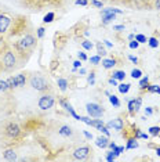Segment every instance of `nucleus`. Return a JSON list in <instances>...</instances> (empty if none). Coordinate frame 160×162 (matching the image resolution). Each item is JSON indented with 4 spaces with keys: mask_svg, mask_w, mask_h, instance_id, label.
Segmentation results:
<instances>
[{
    "mask_svg": "<svg viewBox=\"0 0 160 162\" xmlns=\"http://www.w3.org/2000/svg\"><path fill=\"white\" fill-rule=\"evenodd\" d=\"M18 55L17 53H14L13 50H7V51H4L3 54V58H2V65H3V68L6 69V71H14V69H17L18 67H20V64H18Z\"/></svg>",
    "mask_w": 160,
    "mask_h": 162,
    "instance_id": "1",
    "label": "nucleus"
},
{
    "mask_svg": "<svg viewBox=\"0 0 160 162\" xmlns=\"http://www.w3.org/2000/svg\"><path fill=\"white\" fill-rule=\"evenodd\" d=\"M29 85L38 92H47L50 89V83L46 79L44 76H41L40 73H33L29 78Z\"/></svg>",
    "mask_w": 160,
    "mask_h": 162,
    "instance_id": "2",
    "label": "nucleus"
},
{
    "mask_svg": "<svg viewBox=\"0 0 160 162\" xmlns=\"http://www.w3.org/2000/svg\"><path fill=\"white\" fill-rule=\"evenodd\" d=\"M36 43H38V42H36V38H35L33 35H25L24 38L18 42L17 48L21 53H25V51H28V50H32V48L36 46Z\"/></svg>",
    "mask_w": 160,
    "mask_h": 162,
    "instance_id": "3",
    "label": "nucleus"
},
{
    "mask_svg": "<svg viewBox=\"0 0 160 162\" xmlns=\"http://www.w3.org/2000/svg\"><path fill=\"white\" fill-rule=\"evenodd\" d=\"M86 110H87L89 117H91V118H102V115L105 114L104 107H101L97 103H87L86 104Z\"/></svg>",
    "mask_w": 160,
    "mask_h": 162,
    "instance_id": "4",
    "label": "nucleus"
},
{
    "mask_svg": "<svg viewBox=\"0 0 160 162\" xmlns=\"http://www.w3.org/2000/svg\"><path fill=\"white\" fill-rule=\"evenodd\" d=\"M54 103H55V98H54V96L53 94H43V96L39 98V108L40 110H43V111H47V110H50V108H53L54 107Z\"/></svg>",
    "mask_w": 160,
    "mask_h": 162,
    "instance_id": "5",
    "label": "nucleus"
},
{
    "mask_svg": "<svg viewBox=\"0 0 160 162\" xmlns=\"http://www.w3.org/2000/svg\"><path fill=\"white\" fill-rule=\"evenodd\" d=\"M91 148L87 147V145H83V147H79L73 151V158L79 159V161H83V159H87L90 155H91Z\"/></svg>",
    "mask_w": 160,
    "mask_h": 162,
    "instance_id": "6",
    "label": "nucleus"
},
{
    "mask_svg": "<svg viewBox=\"0 0 160 162\" xmlns=\"http://www.w3.org/2000/svg\"><path fill=\"white\" fill-rule=\"evenodd\" d=\"M4 132H6V135L8 136L10 139H17L18 136L21 135V128L18 126L17 123H14V122H10V123H7L6 129H4Z\"/></svg>",
    "mask_w": 160,
    "mask_h": 162,
    "instance_id": "7",
    "label": "nucleus"
},
{
    "mask_svg": "<svg viewBox=\"0 0 160 162\" xmlns=\"http://www.w3.org/2000/svg\"><path fill=\"white\" fill-rule=\"evenodd\" d=\"M10 24H11V18L4 15V14H0V33H6Z\"/></svg>",
    "mask_w": 160,
    "mask_h": 162,
    "instance_id": "8",
    "label": "nucleus"
},
{
    "mask_svg": "<svg viewBox=\"0 0 160 162\" xmlns=\"http://www.w3.org/2000/svg\"><path fill=\"white\" fill-rule=\"evenodd\" d=\"M106 126H108V128H113V130H116V132H120V130H123V126H124V123H123V119H120V118H116V119L110 121L109 123H106Z\"/></svg>",
    "mask_w": 160,
    "mask_h": 162,
    "instance_id": "9",
    "label": "nucleus"
},
{
    "mask_svg": "<svg viewBox=\"0 0 160 162\" xmlns=\"http://www.w3.org/2000/svg\"><path fill=\"white\" fill-rule=\"evenodd\" d=\"M59 103H61V105H62V107H64L65 110L68 111L69 114H71L72 117L75 118V119H77V121H80V117H79V115L76 114V112H75V110H73V107H72V105L68 103V101H66V100H61V101H59Z\"/></svg>",
    "mask_w": 160,
    "mask_h": 162,
    "instance_id": "10",
    "label": "nucleus"
},
{
    "mask_svg": "<svg viewBox=\"0 0 160 162\" xmlns=\"http://www.w3.org/2000/svg\"><path fill=\"white\" fill-rule=\"evenodd\" d=\"M58 133L61 136H64V137H71V136H73V129L71 126H68V125H64V126L59 128Z\"/></svg>",
    "mask_w": 160,
    "mask_h": 162,
    "instance_id": "11",
    "label": "nucleus"
},
{
    "mask_svg": "<svg viewBox=\"0 0 160 162\" xmlns=\"http://www.w3.org/2000/svg\"><path fill=\"white\" fill-rule=\"evenodd\" d=\"M14 80L17 83V87H24L26 85V76L25 73H18V75L14 76Z\"/></svg>",
    "mask_w": 160,
    "mask_h": 162,
    "instance_id": "12",
    "label": "nucleus"
},
{
    "mask_svg": "<svg viewBox=\"0 0 160 162\" xmlns=\"http://www.w3.org/2000/svg\"><path fill=\"white\" fill-rule=\"evenodd\" d=\"M3 158L6 159V161H15V159H17V152L11 148L6 150V151H3Z\"/></svg>",
    "mask_w": 160,
    "mask_h": 162,
    "instance_id": "13",
    "label": "nucleus"
},
{
    "mask_svg": "<svg viewBox=\"0 0 160 162\" xmlns=\"http://www.w3.org/2000/svg\"><path fill=\"white\" fill-rule=\"evenodd\" d=\"M95 144L98 145L99 148H106L108 147V144H109V139H108V136H101V137H98L97 139V142H95Z\"/></svg>",
    "mask_w": 160,
    "mask_h": 162,
    "instance_id": "14",
    "label": "nucleus"
},
{
    "mask_svg": "<svg viewBox=\"0 0 160 162\" xmlns=\"http://www.w3.org/2000/svg\"><path fill=\"white\" fill-rule=\"evenodd\" d=\"M113 20H116V14H113V13L102 14V24H104V25L110 24V22H112Z\"/></svg>",
    "mask_w": 160,
    "mask_h": 162,
    "instance_id": "15",
    "label": "nucleus"
},
{
    "mask_svg": "<svg viewBox=\"0 0 160 162\" xmlns=\"http://www.w3.org/2000/svg\"><path fill=\"white\" fill-rule=\"evenodd\" d=\"M116 65V60L115 58H105L102 60V67L105 69H110Z\"/></svg>",
    "mask_w": 160,
    "mask_h": 162,
    "instance_id": "16",
    "label": "nucleus"
},
{
    "mask_svg": "<svg viewBox=\"0 0 160 162\" xmlns=\"http://www.w3.org/2000/svg\"><path fill=\"white\" fill-rule=\"evenodd\" d=\"M90 126H92V128H95V129H101L102 126H105V123H104L102 119H99V118H95V119H92L91 123H90Z\"/></svg>",
    "mask_w": 160,
    "mask_h": 162,
    "instance_id": "17",
    "label": "nucleus"
},
{
    "mask_svg": "<svg viewBox=\"0 0 160 162\" xmlns=\"http://www.w3.org/2000/svg\"><path fill=\"white\" fill-rule=\"evenodd\" d=\"M57 85H58V87H59L62 92H65V90H66V87H68V80L64 79V78H58Z\"/></svg>",
    "mask_w": 160,
    "mask_h": 162,
    "instance_id": "18",
    "label": "nucleus"
},
{
    "mask_svg": "<svg viewBox=\"0 0 160 162\" xmlns=\"http://www.w3.org/2000/svg\"><path fill=\"white\" fill-rule=\"evenodd\" d=\"M138 147V143H137V139H128V142H127V145L126 148L127 150H133V148H137Z\"/></svg>",
    "mask_w": 160,
    "mask_h": 162,
    "instance_id": "19",
    "label": "nucleus"
},
{
    "mask_svg": "<svg viewBox=\"0 0 160 162\" xmlns=\"http://www.w3.org/2000/svg\"><path fill=\"white\" fill-rule=\"evenodd\" d=\"M113 78L117 80H124V78H126V72L124 71H113Z\"/></svg>",
    "mask_w": 160,
    "mask_h": 162,
    "instance_id": "20",
    "label": "nucleus"
},
{
    "mask_svg": "<svg viewBox=\"0 0 160 162\" xmlns=\"http://www.w3.org/2000/svg\"><path fill=\"white\" fill-rule=\"evenodd\" d=\"M109 101H110V104H112L113 107H116V108L120 107V101H119V98H117L115 94H109Z\"/></svg>",
    "mask_w": 160,
    "mask_h": 162,
    "instance_id": "21",
    "label": "nucleus"
},
{
    "mask_svg": "<svg viewBox=\"0 0 160 162\" xmlns=\"http://www.w3.org/2000/svg\"><path fill=\"white\" fill-rule=\"evenodd\" d=\"M141 104H142V98L141 97H137V98H133V105H134V111H140Z\"/></svg>",
    "mask_w": 160,
    "mask_h": 162,
    "instance_id": "22",
    "label": "nucleus"
},
{
    "mask_svg": "<svg viewBox=\"0 0 160 162\" xmlns=\"http://www.w3.org/2000/svg\"><path fill=\"white\" fill-rule=\"evenodd\" d=\"M130 86L131 85H128V83H122V85H119V92L122 94H127L130 90Z\"/></svg>",
    "mask_w": 160,
    "mask_h": 162,
    "instance_id": "23",
    "label": "nucleus"
},
{
    "mask_svg": "<svg viewBox=\"0 0 160 162\" xmlns=\"http://www.w3.org/2000/svg\"><path fill=\"white\" fill-rule=\"evenodd\" d=\"M54 18H55V14L54 13H48V14H46V15H44L43 22H44V24H50V22H53V21H54Z\"/></svg>",
    "mask_w": 160,
    "mask_h": 162,
    "instance_id": "24",
    "label": "nucleus"
},
{
    "mask_svg": "<svg viewBox=\"0 0 160 162\" xmlns=\"http://www.w3.org/2000/svg\"><path fill=\"white\" fill-rule=\"evenodd\" d=\"M97 51H98V55H101V57L106 54V50H105V47L102 46L101 42H97Z\"/></svg>",
    "mask_w": 160,
    "mask_h": 162,
    "instance_id": "25",
    "label": "nucleus"
},
{
    "mask_svg": "<svg viewBox=\"0 0 160 162\" xmlns=\"http://www.w3.org/2000/svg\"><path fill=\"white\" fill-rule=\"evenodd\" d=\"M108 13H113V14H123L122 10H119V8H104L102 11H101V15L102 14H108Z\"/></svg>",
    "mask_w": 160,
    "mask_h": 162,
    "instance_id": "26",
    "label": "nucleus"
},
{
    "mask_svg": "<svg viewBox=\"0 0 160 162\" xmlns=\"http://www.w3.org/2000/svg\"><path fill=\"white\" fill-rule=\"evenodd\" d=\"M148 85H149V78L148 76H145V78H142V79L140 80V89H148Z\"/></svg>",
    "mask_w": 160,
    "mask_h": 162,
    "instance_id": "27",
    "label": "nucleus"
},
{
    "mask_svg": "<svg viewBox=\"0 0 160 162\" xmlns=\"http://www.w3.org/2000/svg\"><path fill=\"white\" fill-rule=\"evenodd\" d=\"M141 75H142V71H141V69L134 68L133 71H131V78H133V79H140Z\"/></svg>",
    "mask_w": 160,
    "mask_h": 162,
    "instance_id": "28",
    "label": "nucleus"
},
{
    "mask_svg": "<svg viewBox=\"0 0 160 162\" xmlns=\"http://www.w3.org/2000/svg\"><path fill=\"white\" fill-rule=\"evenodd\" d=\"M148 90H149L150 93L160 94V86H157V85H148Z\"/></svg>",
    "mask_w": 160,
    "mask_h": 162,
    "instance_id": "29",
    "label": "nucleus"
},
{
    "mask_svg": "<svg viewBox=\"0 0 160 162\" xmlns=\"http://www.w3.org/2000/svg\"><path fill=\"white\" fill-rule=\"evenodd\" d=\"M8 89H10V86H8V83H7V80L0 79V92H7Z\"/></svg>",
    "mask_w": 160,
    "mask_h": 162,
    "instance_id": "30",
    "label": "nucleus"
},
{
    "mask_svg": "<svg viewBox=\"0 0 160 162\" xmlns=\"http://www.w3.org/2000/svg\"><path fill=\"white\" fill-rule=\"evenodd\" d=\"M116 157H117V155L115 154V151H113V150H110V151L106 152V161H109V162H112Z\"/></svg>",
    "mask_w": 160,
    "mask_h": 162,
    "instance_id": "31",
    "label": "nucleus"
},
{
    "mask_svg": "<svg viewBox=\"0 0 160 162\" xmlns=\"http://www.w3.org/2000/svg\"><path fill=\"white\" fill-rule=\"evenodd\" d=\"M90 62H91L92 65H98L99 62H101V55H94V57H91V58H90Z\"/></svg>",
    "mask_w": 160,
    "mask_h": 162,
    "instance_id": "32",
    "label": "nucleus"
},
{
    "mask_svg": "<svg viewBox=\"0 0 160 162\" xmlns=\"http://www.w3.org/2000/svg\"><path fill=\"white\" fill-rule=\"evenodd\" d=\"M82 46L86 48V50H92V47H94V45H92L90 40H84L82 42Z\"/></svg>",
    "mask_w": 160,
    "mask_h": 162,
    "instance_id": "33",
    "label": "nucleus"
},
{
    "mask_svg": "<svg viewBox=\"0 0 160 162\" xmlns=\"http://www.w3.org/2000/svg\"><path fill=\"white\" fill-rule=\"evenodd\" d=\"M148 43H149V46H150L152 48H156L157 46H159V40H157L156 38H150Z\"/></svg>",
    "mask_w": 160,
    "mask_h": 162,
    "instance_id": "34",
    "label": "nucleus"
},
{
    "mask_svg": "<svg viewBox=\"0 0 160 162\" xmlns=\"http://www.w3.org/2000/svg\"><path fill=\"white\" fill-rule=\"evenodd\" d=\"M149 133L152 136H157L160 133V128L159 126H152V128H149Z\"/></svg>",
    "mask_w": 160,
    "mask_h": 162,
    "instance_id": "35",
    "label": "nucleus"
},
{
    "mask_svg": "<svg viewBox=\"0 0 160 162\" xmlns=\"http://www.w3.org/2000/svg\"><path fill=\"white\" fill-rule=\"evenodd\" d=\"M135 40L138 42V43H146V36L145 35H135Z\"/></svg>",
    "mask_w": 160,
    "mask_h": 162,
    "instance_id": "36",
    "label": "nucleus"
},
{
    "mask_svg": "<svg viewBox=\"0 0 160 162\" xmlns=\"http://www.w3.org/2000/svg\"><path fill=\"white\" fill-rule=\"evenodd\" d=\"M7 83H8L10 89H17V83H15V80H14V76L8 78V79H7Z\"/></svg>",
    "mask_w": 160,
    "mask_h": 162,
    "instance_id": "37",
    "label": "nucleus"
},
{
    "mask_svg": "<svg viewBox=\"0 0 160 162\" xmlns=\"http://www.w3.org/2000/svg\"><path fill=\"white\" fill-rule=\"evenodd\" d=\"M94 83H95V72H91L89 75V85H94Z\"/></svg>",
    "mask_w": 160,
    "mask_h": 162,
    "instance_id": "38",
    "label": "nucleus"
},
{
    "mask_svg": "<svg viewBox=\"0 0 160 162\" xmlns=\"http://www.w3.org/2000/svg\"><path fill=\"white\" fill-rule=\"evenodd\" d=\"M44 31H46V29H44L43 26L38 28V38H39V39H41L43 36H44Z\"/></svg>",
    "mask_w": 160,
    "mask_h": 162,
    "instance_id": "39",
    "label": "nucleus"
},
{
    "mask_svg": "<svg viewBox=\"0 0 160 162\" xmlns=\"http://www.w3.org/2000/svg\"><path fill=\"white\" fill-rule=\"evenodd\" d=\"M138 46H140V43L135 39H133V40L130 42V48H138Z\"/></svg>",
    "mask_w": 160,
    "mask_h": 162,
    "instance_id": "40",
    "label": "nucleus"
},
{
    "mask_svg": "<svg viewBox=\"0 0 160 162\" xmlns=\"http://www.w3.org/2000/svg\"><path fill=\"white\" fill-rule=\"evenodd\" d=\"M113 151H115V154H116V155L119 157L120 154H122V152L124 151V147H117V145H116V148L113 150Z\"/></svg>",
    "mask_w": 160,
    "mask_h": 162,
    "instance_id": "41",
    "label": "nucleus"
},
{
    "mask_svg": "<svg viewBox=\"0 0 160 162\" xmlns=\"http://www.w3.org/2000/svg\"><path fill=\"white\" fill-rule=\"evenodd\" d=\"M80 121L84 122V123H86V125H89V126H90V123H91V119H90L89 117H80Z\"/></svg>",
    "mask_w": 160,
    "mask_h": 162,
    "instance_id": "42",
    "label": "nucleus"
},
{
    "mask_svg": "<svg viewBox=\"0 0 160 162\" xmlns=\"http://www.w3.org/2000/svg\"><path fill=\"white\" fill-rule=\"evenodd\" d=\"M77 55H79V60H82V61H86V60H87V55H86V53H83V51H79Z\"/></svg>",
    "mask_w": 160,
    "mask_h": 162,
    "instance_id": "43",
    "label": "nucleus"
},
{
    "mask_svg": "<svg viewBox=\"0 0 160 162\" xmlns=\"http://www.w3.org/2000/svg\"><path fill=\"white\" fill-rule=\"evenodd\" d=\"M113 31H117V32L124 31V25H115L113 26Z\"/></svg>",
    "mask_w": 160,
    "mask_h": 162,
    "instance_id": "44",
    "label": "nucleus"
},
{
    "mask_svg": "<svg viewBox=\"0 0 160 162\" xmlns=\"http://www.w3.org/2000/svg\"><path fill=\"white\" fill-rule=\"evenodd\" d=\"M91 3L94 4L95 7H98V8H102V3H101V2H98V0H91Z\"/></svg>",
    "mask_w": 160,
    "mask_h": 162,
    "instance_id": "45",
    "label": "nucleus"
},
{
    "mask_svg": "<svg viewBox=\"0 0 160 162\" xmlns=\"http://www.w3.org/2000/svg\"><path fill=\"white\" fill-rule=\"evenodd\" d=\"M152 114H153V110H152V108H150V107H146V108H145V115L150 117Z\"/></svg>",
    "mask_w": 160,
    "mask_h": 162,
    "instance_id": "46",
    "label": "nucleus"
},
{
    "mask_svg": "<svg viewBox=\"0 0 160 162\" xmlns=\"http://www.w3.org/2000/svg\"><path fill=\"white\" fill-rule=\"evenodd\" d=\"M73 67H75V68H80V67H82V60H76V61L73 62Z\"/></svg>",
    "mask_w": 160,
    "mask_h": 162,
    "instance_id": "47",
    "label": "nucleus"
},
{
    "mask_svg": "<svg viewBox=\"0 0 160 162\" xmlns=\"http://www.w3.org/2000/svg\"><path fill=\"white\" fill-rule=\"evenodd\" d=\"M109 83H110V85H113V86H119V85H117V79H115L113 76L109 79Z\"/></svg>",
    "mask_w": 160,
    "mask_h": 162,
    "instance_id": "48",
    "label": "nucleus"
},
{
    "mask_svg": "<svg viewBox=\"0 0 160 162\" xmlns=\"http://www.w3.org/2000/svg\"><path fill=\"white\" fill-rule=\"evenodd\" d=\"M87 0H76V4H80V6H87Z\"/></svg>",
    "mask_w": 160,
    "mask_h": 162,
    "instance_id": "49",
    "label": "nucleus"
},
{
    "mask_svg": "<svg viewBox=\"0 0 160 162\" xmlns=\"http://www.w3.org/2000/svg\"><path fill=\"white\" fill-rule=\"evenodd\" d=\"M142 137V132L140 130V129H137L135 130V139H141Z\"/></svg>",
    "mask_w": 160,
    "mask_h": 162,
    "instance_id": "50",
    "label": "nucleus"
},
{
    "mask_svg": "<svg viewBox=\"0 0 160 162\" xmlns=\"http://www.w3.org/2000/svg\"><path fill=\"white\" fill-rule=\"evenodd\" d=\"M83 133H84L86 139H89V140H91V139H92V137H94V136H92V135H91V133H89V132H87V130H84V132H83Z\"/></svg>",
    "mask_w": 160,
    "mask_h": 162,
    "instance_id": "51",
    "label": "nucleus"
},
{
    "mask_svg": "<svg viewBox=\"0 0 160 162\" xmlns=\"http://www.w3.org/2000/svg\"><path fill=\"white\" fill-rule=\"evenodd\" d=\"M104 45H105L106 47H109V48H112V47H113V45H112V43H110L109 40H104Z\"/></svg>",
    "mask_w": 160,
    "mask_h": 162,
    "instance_id": "52",
    "label": "nucleus"
},
{
    "mask_svg": "<svg viewBox=\"0 0 160 162\" xmlns=\"http://www.w3.org/2000/svg\"><path fill=\"white\" fill-rule=\"evenodd\" d=\"M128 58L131 60L134 64H137V62H138V58H137V57H134V55H128Z\"/></svg>",
    "mask_w": 160,
    "mask_h": 162,
    "instance_id": "53",
    "label": "nucleus"
},
{
    "mask_svg": "<svg viewBox=\"0 0 160 162\" xmlns=\"http://www.w3.org/2000/svg\"><path fill=\"white\" fill-rule=\"evenodd\" d=\"M108 147H109V148H110V150H115V148H116V144H115V143H113V142H109Z\"/></svg>",
    "mask_w": 160,
    "mask_h": 162,
    "instance_id": "54",
    "label": "nucleus"
},
{
    "mask_svg": "<svg viewBox=\"0 0 160 162\" xmlns=\"http://www.w3.org/2000/svg\"><path fill=\"white\" fill-rule=\"evenodd\" d=\"M155 8H157V10H160V0H155Z\"/></svg>",
    "mask_w": 160,
    "mask_h": 162,
    "instance_id": "55",
    "label": "nucleus"
},
{
    "mask_svg": "<svg viewBox=\"0 0 160 162\" xmlns=\"http://www.w3.org/2000/svg\"><path fill=\"white\" fill-rule=\"evenodd\" d=\"M133 39H135V35H134V33L128 35V40H133Z\"/></svg>",
    "mask_w": 160,
    "mask_h": 162,
    "instance_id": "56",
    "label": "nucleus"
},
{
    "mask_svg": "<svg viewBox=\"0 0 160 162\" xmlns=\"http://www.w3.org/2000/svg\"><path fill=\"white\" fill-rule=\"evenodd\" d=\"M141 139H145V140H148V139H149V136L146 135V133H142V137Z\"/></svg>",
    "mask_w": 160,
    "mask_h": 162,
    "instance_id": "57",
    "label": "nucleus"
},
{
    "mask_svg": "<svg viewBox=\"0 0 160 162\" xmlns=\"http://www.w3.org/2000/svg\"><path fill=\"white\" fill-rule=\"evenodd\" d=\"M79 72H80V75H84V73H86V69H84V68H80V71H79Z\"/></svg>",
    "mask_w": 160,
    "mask_h": 162,
    "instance_id": "58",
    "label": "nucleus"
},
{
    "mask_svg": "<svg viewBox=\"0 0 160 162\" xmlns=\"http://www.w3.org/2000/svg\"><path fill=\"white\" fill-rule=\"evenodd\" d=\"M156 152H157V155L160 157V147H159V148H156Z\"/></svg>",
    "mask_w": 160,
    "mask_h": 162,
    "instance_id": "59",
    "label": "nucleus"
},
{
    "mask_svg": "<svg viewBox=\"0 0 160 162\" xmlns=\"http://www.w3.org/2000/svg\"><path fill=\"white\" fill-rule=\"evenodd\" d=\"M0 69H2V62H0Z\"/></svg>",
    "mask_w": 160,
    "mask_h": 162,
    "instance_id": "60",
    "label": "nucleus"
}]
</instances>
